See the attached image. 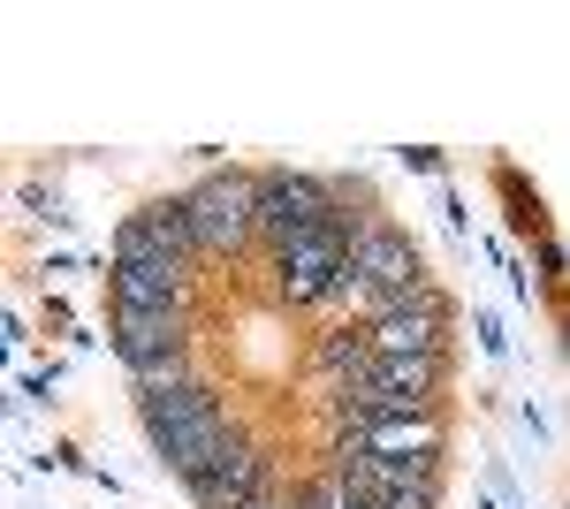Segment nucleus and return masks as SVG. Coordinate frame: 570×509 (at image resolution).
<instances>
[{
  "mask_svg": "<svg viewBox=\"0 0 570 509\" xmlns=\"http://www.w3.org/2000/svg\"><path fill=\"white\" fill-rule=\"evenodd\" d=\"M137 425H145L153 457L176 471L183 487H190V479H198V471H206L220 449L236 441L228 403H220L198 373H190V381H168V388H137Z\"/></svg>",
  "mask_w": 570,
  "mask_h": 509,
  "instance_id": "obj_1",
  "label": "nucleus"
},
{
  "mask_svg": "<svg viewBox=\"0 0 570 509\" xmlns=\"http://www.w3.org/2000/svg\"><path fill=\"white\" fill-rule=\"evenodd\" d=\"M351 228H357V213H343V221L312 228L297 244L266 252V282H274L282 312H320V304L351 297Z\"/></svg>",
  "mask_w": 570,
  "mask_h": 509,
  "instance_id": "obj_2",
  "label": "nucleus"
},
{
  "mask_svg": "<svg viewBox=\"0 0 570 509\" xmlns=\"http://www.w3.org/2000/svg\"><path fill=\"white\" fill-rule=\"evenodd\" d=\"M183 213H190V236H198V258L206 266H228L259 244V175L244 168H214L183 190Z\"/></svg>",
  "mask_w": 570,
  "mask_h": 509,
  "instance_id": "obj_3",
  "label": "nucleus"
},
{
  "mask_svg": "<svg viewBox=\"0 0 570 509\" xmlns=\"http://www.w3.org/2000/svg\"><path fill=\"white\" fill-rule=\"evenodd\" d=\"M419 282H426V258L411 244V228L389 221V213H357V228H351V297L373 312V304L419 290Z\"/></svg>",
  "mask_w": 570,
  "mask_h": 509,
  "instance_id": "obj_4",
  "label": "nucleus"
},
{
  "mask_svg": "<svg viewBox=\"0 0 570 509\" xmlns=\"http://www.w3.org/2000/svg\"><path fill=\"white\" fill-rule=\"evenodd\" d=\"M365 335H373V358H449V335H456V304L441 282H419L403 297L373 304L365 312Z\"/></svg>",
  "mask_w": 570,
  "mask_h": 509,
  "instance_id": "obj_5",
  "label": "nucleus"
},
{
  "mask_svg": "<svg viewBox=\"0 0 570 509\" xmlns=\"http://www.w3.org/2000/svg\"><path fill=\"white\" fill-rule=\"evenodd\" d=\"M343 221V190L305 168H259V252H282L312 228Z\"/></svg>",
  "mask_w": 570,
  "mask_h": 509,
  "instance_id": "obj_6",
  "label": "nucleus"
},
{
  "mask_svg": "<svg viewBox=\"0 0 570 509\" xmlns=\"http://www.w3.org/2000/svg\"><path fill=\"white\" fill-rule=\"evenodd\" d=\"M115 358L137 388L190 381V312H115Z\"/></svg>",
  "mask_w": 570,
  "mask_h": 509,
  "instance_id": "obj_7",
  "label": "nucleus"
},
{
  "mask_svg": "<svg viewBox=\"0 0 570 509\" xmlns=\"http://www.w3.org/2000/svg\"><path fill=\"white\" fill-rule=\"evenodd\" d=\"M198 266H168V258H137L115 252L107 258V304L115 312H190Z\"/></svg>",
  "mask_w": 570,
  "mask_h": 509,
  "instance_id": "obj_8",
  "label": "nucleus"
},
{
  "mask_svg": "<svg viewBox=\"0 0 570 509\" xmlns=\"http://www.w3.org/2000/svg\"><path fill=\"white\" fill-rule=\"evenodd\" d=\"M266 487H274V457H266L252 433H236V441H228V449H220V457L198 471L183 495H190L198 509H252Z\"/></svg>",
  "mask_w": 570,
  "mask_h": 509,
  "instance_id": "obj_9",
  "label": "nucleus"
},
{
  "mask_svg": "<svg viewBox=\"0 0 570 509\" xmlns=\"http://www.w3.org/2000/svg\"><path fill=\"white\" fill-rule=\"evenodd\" d=\"M115 252L168 258V266H206V258H198V236H190V213H183V198H153V206H137L130 221L115 228Z\"/></svg>",
  "mask_w": 570,
  "mask_h": 509,
  "instance_id": "obj_10",
  "label": "nucleus"
},
{
  "mask_svg": "<svg viewBox=\"0 0 570 509\" xmlns=\"http://www.w3.org/2000/svg\"><path fill=\"white\" fill-rule=\"evenodd\" d=\"M365 502V495H357ZM373 509H441V479H419V487H395V495H381Z\"/></svg>",
  "mask_w": 570,
  "mask_h": 509,
  "instance_id": "obj_11",
  "label": "nucleus"
},
{
  "mask_svg": "<svg viewBox=\"0 0 570 509\" xmlns=\"http://www.w3.org/2000/svg\"><path fill=\"white\" fill-rule=\"evenodd\" d=\"M540 266H548L556 282H563V274H570V252H563V244H556V236H540Z\"/></svg>",
  "mask_w": 570,
  "mask_h": 509,
  "instance_id": "obj_12",
  "label": "nucleus"
},
{
  "mask_svg": "<svg viewBox=\"0 0 570 509\" xmlns=\"http://www.w3.org/2000/svg\"><path fill=\"white\" fill-rule=\"evenodd\" d=\"M252 509H297V487H266V495H259Z\"/></svg>",
  "mask_w": 570,
  "mask_h": 509,
  "instance_id": "obj_13",
  "label": "nucleus"
}]
</instances>
